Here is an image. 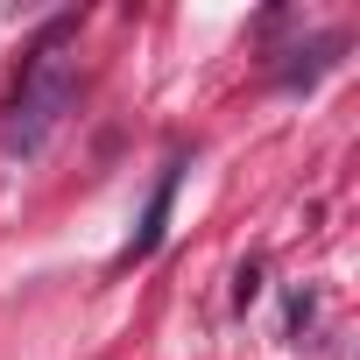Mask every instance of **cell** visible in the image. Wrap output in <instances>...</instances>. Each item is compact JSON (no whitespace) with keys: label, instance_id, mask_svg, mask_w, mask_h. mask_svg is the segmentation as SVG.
<instances>
[{"label":"cell","instance_id":"obj_1","mask_svg":"<svg viewBox=\"0 0 360 360\" xmlns=\"http://www.w3.org/2000/svg\"><path fill=\"white\" fill-rule=\"evenodd\" d=\"M71 22H57L43 43H36V57L22 64V85H15V99H8V120H0V148L8 155H43L50 148V134L64 127V113L78 106V71H71V57L57 50V36H64Z\"/></svg>","mask_w":360,"mask_h":360},{"label":"cell","instance_id":"obj_2","mask_svg":"<svg viewBox=\"0 0 360 360\" xmlns=\"http://www.w3.org/2000/svg\"><path fill=\"white\" fill-rule=\"evenodd\" d=\"M176 184H184V155L155 176V191H148V205H141V226L127 233V248L113 255V269H134V262H148V255L162 248V233H169V205H176Z\"/></svg>","mask_w":360,"mask_h":360},{"label":"cell","instance_id":"obj_3","mask_svg":"<svg viewBox=\"0 0 360 360\" xmlns=\"http://www.w3.org/2000/svg\"><path fill=\"white\" fill-rule=\"evenodd\" d=\"M255 297H262V269H255V262H248V269H240V276H233V304H255Z\"/></svg>","mask_w":360,"mask_h":360}]
</instances>
